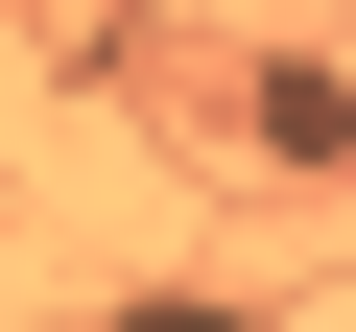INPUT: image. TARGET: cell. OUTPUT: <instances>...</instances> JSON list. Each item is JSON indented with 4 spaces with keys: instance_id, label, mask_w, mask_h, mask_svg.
I'll return each mask as SVG.
<instances>
[{
    "instance_id": "cell-1",
    "label": "cell",
    "mask_w": 356,
    "mask_h": 332,
    "mask_svg": "<svg viewBox=\"0 0 356 332\" xmlns=\"http://www.w3.org/2000/svg\"><path fill=\"white\" fill-rule=\"evenodd\" d=\"M95 332H261V308H214V285H143V308H95Z\"/></svg>"
}]
</instances>
